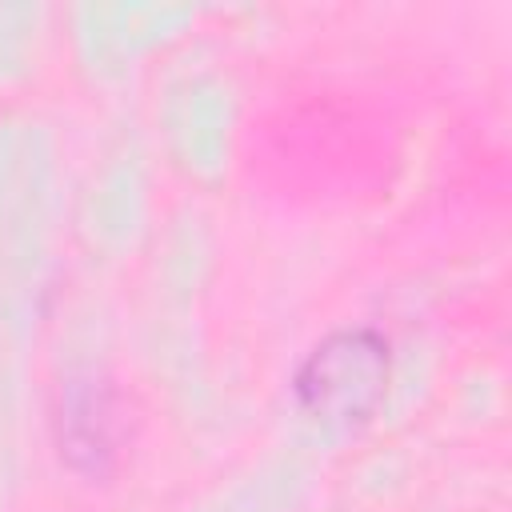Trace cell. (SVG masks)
Returning <instances> with one entry per match:
<instances>
[{"instance_id": "obj_1", "label": "cell", "mask_w": 512, "mask_h": 512, "mask_svg": "<svg viewBox=\"0 0 512 512\" xmlns=\"http://www.w3.org/2000/svg\"><path fill=\"white\" fill-rule=\"evenodd\" d=\"M392 356L376 328H336L328 332L292 376L300 408L324 424H356L376 412L388 392Z\"/></svg>"}, {"instance_id": "obj_2", "label": "cell", "mask_w": 512, "mask_h": 512, "mask_svg": "<svg viewBox=\"0 0 512 512\" xmlns=\"http://www.w3.org/2000/svg\"><path fill=\"white\" fill-rule=\"evenodd\" d=\"M56 444L68 468L108 476L120 456V404L100 376L68 380L56 404Z\"/></svg>"}]
</instances>
